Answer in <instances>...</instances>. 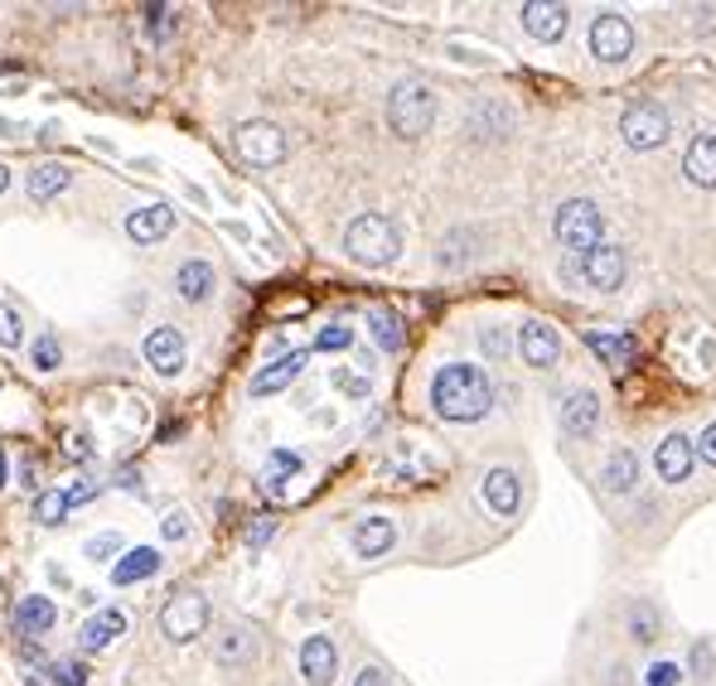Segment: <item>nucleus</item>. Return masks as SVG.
<instances>
[{"mask_svg": "<svg viewBox=\"0 0 716 686\" xmlns=\"http://www.w3.org/2000/svg\"><path fill=\"white\" fill-rule=\"evenodd\" d=\"M431 407L441 421H479L494 407V382L479 363H445L431 377Z\"/></svg>", "mask_w": 716, "mask_h": 686, "instance_id": "1", "label": "nucleus"}, {"mask_svg": "<svg viewBox=\"0 0 716 686\" xmlns=\"http://www.w3.org/2000/svg\"><path fill=\"white\" fill-rule=\"evenodd\" d=\"M344 252H349L358 266H387V262H397V252H402V232L387 213H358L349 228H344Z\"/></svg>", "mask_w": 716, "mask_h": 686, "instance_id": "2", "label": "nucleus"}, {"mask_svg": "<svg viewBox=\"0 0 716 686\" xmlns=\"http://www.w3.org/2000/svg\"><path fill=\"white\" fill-rule=\"evenodd\" d=\"M435 121V93L431 83H421V77H402V83L387 93V127L397 131L402 141H417L427 136Z\"/></svg>", "mask_w": 716, "mask_h": 686, "instance_id": "3", "label": "nucleus"}, {"mask_svg": "<svg viewBox=\"0 0 716 686\" xmlns=\"http://www.w3.org/2000/svg\"><path fill=\"white\" fill-rule=\"evenodd\" d=\"M552 228H557V242L576 256H590L600 246V238H606V218H600V208L590 204V198H566V204L557 208Z\"/></svg>", "mask_w": 716, "mask_h": 686, "instance_id": "4", "label": "nucleus"}, {"mask_svg": "<svg viewBox=\"0 0 716 686\" xmlns=\"http://www.w3.org/2000/svg\"><path fill=\"white\" fill-rule=\"evenodd\" d=\"M232 145H238V155L248 165H256V170H272V165L286 160V131L276 127V121H242L238 131H232Z\"/></svg>", "mask_w": 716, "mask_h": 686, "instance_id": "5", "label": "nucleus"}, {"mask_svg": "<svg viewBox=\"0 0 716 686\" xmlns=\"http://www.w3.org/2000/svg\"><path fill=\"white\" fill-rule=\"evenodd\" d=\"M208 628V600L199 590H179L165 600L160 610V634L170 638V643H194L199 634Z\"/></svg>", "mask_w": 716, "mask_h": 686, "instance_id": "6", "label": "nucleus"}, {"mask_svg": "<svg viewBox=\"0 0 716 686\" xmlns=\"http://www.w3.org/2000/svg\"><path fill=\"white\" fill-rule=\"evenodd\" d=\"M668 131H673V121H668V111L658 103H634V107H624V117H620V136H624V145H634V151H658V145L668 141Z\"/></svg>", "mask_w": 716, "mask_h": 686, "instance_id": "7", "label": "nucleus"}, {"mask_svg": "<svg viewBox=\"0 0 716 686\" xmlns=\"http://www.w3.org/2000/svg\"><path fill=\"white\" fill-rule=\"evenodd\" d=\"M590 53H596L600 63H624L634 53V25L624 15H596V25H590Z\"/></svg>", "mask_w": 716, "mask_h": 686, "instance_id": "8", "label": "nucleus"}, {"mask_svg": "<svg viewBox=\"0 0 716 686\" xmlns=\"http://www.w3.org/2000/svg\"><path fill=\"white\" fill-rule=\"evenodd\" d=\"M624 272H630V256H624V246L600 242L590 256H581V280H586L590 290H620L624 286Z\"/></svg>", "mask_w": 716, "mask_h": 686, "instance_id": "9", "label": "nucleus"}, {"mask_svg": "<svg viewBox=\"0 0 716 686\" xmlns=\"http://www.w3.org/2000/svg\"><path fill=\"white\" fill-rule=\"evenodd\" d=\"M518 353H523V363H528V368L547 373V368H557V358H562V339H557L552 324L523 320L518 324Z\"/></svg>", "mask_w": 716, "mask_h": 686, "instance_id": "10", "label": "nucleus"}, {"mask_svg": "<svg viewBox=\"0 0 716 686\" xmlns=\"http://www.w3.org/2000/svg\"><path fill=\"white\" fill-rule=\"evenodd\" d=\"M141 358L160 377H175L179 368H184V334L170 329V324H155V329L145 334V344H141Z\"/></svg>", "mask_w": 716, "mask_h": 686, "instance_id": "11", "label": "nucleus"}, {"mask_svg": "<svg viewBox=\"0 0 716 686\" xmlns=\"http://www.w3.org/2000/svg\"><path fill=\"white\" fill-rule=\"evenodd\" d=\"M175 232V208L170 204H145V208H131L127 213V238L136 246H155L160 238Z\"/></svg>", "mask_w": 716, "mask_h": 686, "instance_id": "12", "label": "nucleus"}, {"mask_svg": "<svg viewBox=\"0 0 716 686\" xmlns=\"http://www.w3.org/2000/svg\"><path fill=\"white\" fill-rule=\"evenodd\" d=\"M334 672H339V652L324 634H310L306 643H300V677L306 686H330Z\"/></svg>", "mask_w": 716, "mask_h": 686, "instance_id": "13", "label": "nucleus"}, {"mask_svg": "<svg viewBox=\"0 0 716 686\" xmlns=\"http://www.w3.org/2000/svg\"><path fill=\"white\" fill-rule=\"evenodd\" d=\"M654 465H658V479H664V483H682V479H692V465H697V445H692L688 435H678V431H673L664 445H658Z\"/></svg>", "mask_w": 716, "mask_h": 686, "instance_id": "14", "label": "nucleus"}, {"mask_svg": "<svg viewBox=\"0 0 716 686\" xmlns=\"http://www.w3.org/2000/svg\"><path fill=\"white\" fill-rule=\"evenodd\" d=\"M562 431L572 435V441H590V435L600 431V397L596 392H576V397H566Z\"/></svg>", "mask_w": 716, "mask_h": 686, "instance_id": "15", "label": "nucleus"}, {"mask_svg": "<svg viewBox=\"0 0 716 686\" xmlns=\"http://www.w3.org/2000/svg\"><path fill=\"white\" fill-rule=\"evenodd\" d=\"M523 29L542 44L562 39L566 35V5H557V0H528V5H523Z\"/></svg>", "mask_w": 716, "mask_h": 686, "instance_id": "16", "label": "nucleus"}, {"mask_svg": "<svg viewBox=\"0 0 716 686\" xmlns=\"http://www.w3.org/2000/svg\"><path fill=\"white\" fill-rule=\"evenodd\" d=\"M306 348H290L286 358H276V363H266L262 373L252 377V397H272V392H282V387H290V382L300 377V368H306Z\"/></svg>", "mask_w": 716, "mask_h": 686, "instance_id": "17", "label": "nucleus"}, {"mask_svg": "<svg viewBox=\"0 0 716 686\" xmlns=\"http://www.w3.org/2000/svg\"><path fill=\"white\" fill-rule=\"evenodd\" d=\"M214 286H218V276L204 256H189V262L175 272V290H179V300H189V305H204V300L214 296Z\"/></svg>", "mask_w": 716, "mask_h": 686, "instance_id": "18", "label": "nucleus"}, {"mask_svg": "<svg viewBox=\"0 0 716 686\" xmlns=\"http://www.w3.org/2000/svg\"><path fill=\"white\" fill-rule=\"evenodd\" d=\"M121 634H127V614L121 610H97L83 628H77V643H83V652H103V648L117 643Z\"/></svg>", "mask_w": 716, "mask_h": 686, "instance_id": "19", "label": "nucleus"}, {"mask_svg": "<svg viewBox=\"0 0 716 686\" xmlns=\"http://www.w3.org/2000/svg\"><path fill=\"white\" fill-rule=\"evenodd\" d=\"M397 542V527H393V517H363V522L354 527V551L363 561H373V556H387Z\"/></svg>", "mask_w": 716, "mask_h": 686, "instance_id": "20", "label": "nucleus"}, {"mask_svg": "<svg viewBox=\"0 0 716 686\" xmlns=\"http://www.w3.org/2000/svg\"><path fill=\"white\" fill-rule=\"evenodd\" d=\"M682 174H688L697 189H716V136L712 131H702V136L688 145V155H682Z\"/></svg>", "mask_w": 716, "mask_h": 686, "instance_id": "21", "label": "nucleus"}, {"mask_svg": "<svg viewBox=\"0 0 716 686\" xmlns=\"http://www.w3.org/2000/svg\"><path fill=\"white\" fill-rule=\"evenodd\" d=\"M69 184H73V170H69L63 160H44V165H35V170H29V179H25V189H29V198H35V204H49V198H59Z\"/></svg>", "mask_w": 716, "mask_h": 686, "instance_id": "22", "label": "nucleus"}, {"mask_svg": "<svg viewBox=\"0 0 716 686\" xmlns=\"http://www.w3.org/2000/svg\"><path fill=\"white\" fill-rule=\"evenodd\" d=\"M518 498H523L518 474H513V469H489L485 474V503L489 508H494L499 517H513L518 513Z\"/></svg>", "mask_w": 716, "mask_h": 686, "instance_id": "23", "label": "nucleus"}, {"mask_svg": "<svg viewBox=\"0 0 716 686\" xmlns=\"http://www.w3.org/2000/svg\"><path fill=\"white\" fill-rule=\"evenodd\" d=\"M155 570H160V551L136 546V551H127V556H117V566H111V585H141V580H151Z\"/></svg>", "mask_w": 716, "mask_h": 686, "instance_id": "24", "label": "nucleus"}, {"mask_svg": "<svg viewBox=\"0 0 716 686\" xmlns=\"http://www.w3.org/2000/svg\"><path fill=\"white\" fill-rule=\"evenodd\" d=\"M53 618H59V610H53L49 594H25L20 610H15V628L25 638H39V634H49V628H53Z\"/></svg>", "mask_w": 716, "mask_h": 686, "instance_id": "25", "label": "nucleus"}, {"mask_svg": "<svg viewBox=\"0 0 716 686\" xmlns=\"http://www.w3.org/2000/svg\"><path fill=\"white\" fill-rule=\"evenodd\" d=\"M634 483H640V455L634 449H614L606 459V469H600V489L606 493H630Z\"/></svg>", "mask_w": 716, "mask_h": 686, "instance_id": "26", "label": "nucleus"}, {"mask_svg": "<svg viewBox=\"0 0 716 686\" xmlns=\"http://www.w3.org/2000/svg\"><path fill=\"white\" fill-rule=\"evenodd\" d=\"M252 652H256V638L248 634V628H238V624L223 628L218 643H214V658L223 662V667H242V662H252Z\"/></svg>", "mask_w": 716, "mask_h": 686, "instance_id": "27", "label": "nucleus"}, {"mask_svg": "<svg viewBox=\"0 0 716 686\" xmlns=\"http://www.w3.org/2000/svg\"><path fill=\"white\" fill-rule=\"evenodd\" d=\"M513 131V111L509 107H499V103H489V107H475L469 111V136L475 141H499V136H509Z\"/></svg>", "mask_w": 716, "mask_h": 686, "instance_id": "28", "label": "nucleus"}, {"mask_svg": "<svg viewBox=\"0 0 716 686\" xmlns=\"http://www.w3.org/2000/svg\"><path fill=\"white\" fill-rule=\"evenodd\" d=\"M586 344H590V353H600V363H610V368H630L634 363V339L630 334H596L590 329Z\"/></svg>", "mask_w": 716, "mask_h": 686, "instance_id": "29", "label": "nucleus"}, {"mask_svg": "<svg viewBox=\"0 0 716 686\" xmlns=\"http://www.w3.org/2000/svg\"><path fill=\"white\" fill-rule=\"evenodd\" d=\"M300 469H306V465H300V455H290V449H276V455L266 459V469H262V489L272 493V498H282L286 483L296 479Z\"/></svg>", "mask_w": 716, "mask_h": 686, "instance_id": "30", "label": "nucleus"}, {"mask_svg": "<svg viewBox=\"0 0 716 686\" xmlns=\"http://www.w3.org/2000/svg\"><path fill=\"white\" fill-rule=\"evenodd\" d=\"M469 242H485V232H475V228H455L451 238L441 242V266H465V262H475L485 246H469Z\"/></svg>", "mask_w": 716, "mask_h": 686, "instance_id": "31", "label": "nucleus"}, {"mask_svg": "<svg viewBox=\"0 0 716 686\" xmlns=\"http://www.w3.org/2000/svg\"><path fill=\"white\" fill-rule=\"evenodd\" d=\"M69 508H73L69 489H44L39 498H35V517H39L44 527H59L63 517H69Z\"/></svg>", "mask_w": 716, "mask_h": 686, "instance_id": "32", "label": "nucleus"}, {"mask_svg": "<svg viewBox=\"0 0 716 686\" xmlns=\"http://www.w3.org/2000/svg\"><path fill=\"white\" fill-rule=\"evenodd\" d=\"M368 324H373V339L383 344L387 353H397V348H402V320H397V314L393 310H373V314H368Z\"/></svg>", "mask_w": 716, "mask_h": 686, "instance_id": "33", "label": "nucleus"}, {"mask_svg": "<svg viewBox=\"0 0 716 686\" xmlns=\"http://www.w3.org/2000/svg\"><path fill=\"white\" fill-rule=\"evenodd\" d=\"M29 363H35L39 373H53V368L63 363V348H59V339H53V334H39L35 348H29Z\"/></svg>", "mask_w": 716, "mask_h": 686, "instance_id": "34", "label": "nucleus"}, {"mask_svg": "<svg viewBox=\"0 0 716 686\" xmlns=\"http://www.w3.org/2000/svg\"><path fill=\"white\" fill-rule=\"evenodd\" d=\"M354 344V329L349 324H324V329L315 334V348L320 353H339V348H349Z\"/></svg>", "mask_w": 716, "mask_h": 686, "instance_id": "35", "label": "nucleus"}, {"mask_svg": "<svg viewBox=\"0 0 716 686\" xmlns=\"http://www.w3.org/2000/svg\"><path fill=\"white\" fill-rule=\"evenodd\" d=\"M20 339H25V324H20L15 305H5V300H0V348H15Z\"/></svg>", "mask_w": 716, "mask_h": 686, "instance_id": "36", "label": "nucleus"}, {"mask_svg": "<svg viewBox=\"0 0 716 686\" xmlns=\"http://www.w3.org/2000/svg\"><path fill=\"white\" fill-rule=\"evenodd\" d=\"M121 551V532H103V537H93V542L83 546V556H93V561H111Z\"/></svg>", "mask_w": 716, "mask_h": 686, "instance_id": "37", "label": "nucleus"}, {"mask_svg": "<svg viewBox=\"0 0 716 686\" xmlns=\"http://www.w3.org/2000/svg\"><path fill=\"white\" fill-rule=\"evenodd\" d=\"M630 628H634V638H640V643H654V610H648V604H634L630 610Z\"/></svg>", "mask_w": 716, "mask_h": 686, "instance_id": "38", "label": "nucleus"}, {"mask_svg": "<svg viewBox=\"0 0 716 686\" xmlns=\"http://www.w3.org/2000/svg\"><path fill=\"white\" fill-rule=\"evenodd\" d=\"M170 15H175L170 5H145V25H151V35H155V39L170 35Z\"/></svg>", "mask_w": 716, "mask_h": 686, "instance_id": "39", "label": "nucleus"}, {"mask_svg": "<svg viewBox=\"0 0 716 686\" xmlns=\"http://www.w3.org/2000/svg\"><path fill=\"white\" fill-rule=\"evenodd\" d=\"M53 682L59 686H87V667L83 662H59V667H53Z\"/></svg>", "mask_w": 716, "mask_h": 686, "instance_id": "40", "label": "nucleus"}, {"mask_svg": "<svg viewBox=\"0 0 716 686\" xmlns=\"http://www.w3.org/2000/svg\"><path fill=\"white\" fill-rule=\"evenodd\" d=\"M678 662H654V667H648V686H678Z\"/></svg>", "mask_w": 716, "mask_h": 686, "instance_id": "41", "label": "nucleus"}, {"mask_svg": "<svg viewBox=\"0 0 716 686\" xmlns=\"http://www.w3.org/2000/svg\"><path fill=\"white\" fill-rule=\"evenodd\" d=\"M479 348H485L489 358H503V348H509V339H503V329H479Z\"/></svg>", "mask_w": 716, "mask_h": 686, "instance_id": "42", "label": "nucleus"}, {"mask_svg": "<svg viewBox=\"0 0 716 686\" xmlns=\"http://www.w3.org/2000/svg\"><path fill=\"white\" fill-rule=\"evenodd\" d=\"M334 387L349 392V397H368V377H349V373H334Z\"/></svg>", "mask_w": 716, "mask_h": 686, "instance_id": "43", "label": "nucleus"}, {"mask_svg": "<svg viewBox=\"0 0 716 686\" xmlns=\"http://www.w3.org/2000/svg\"><path fill=\"white\" fill-rule=\"evenodd\" d=\"M697 455H702V459H707V465L716 469V421L707 425V431H702V441H697Z\"/></svg>", "mask_w": 716, "mask_h": 686, "instance_id": "44", "label": "nucleus"}, {"mask_svg": "<svg viewBox=\"0 0 716 686\" xmlns=\"http://www.w3.org/2000/svg\"><path fill=\"white\" fill-rule=\"evenodd\" d=\"M165 537H170V542H179V537H189L184 513H170V517H165Z\"/></svg>", "mask_w": 716, "mask_h": 686, "instance_id": "45", "label": "nucleus"}, {"mask_svg": "<svg viewBox=\"0 0 716 686\" xmlns=\"http://www.w3.org/2000/svg\"><path fill=\"white\" fill-rule=\"evenodd\" d=\"M354 686H387V672H378V667H363L358 672V682Z\"/></svg>", "mask_w": 716, "mask_h": 686, "instance_id": "46", "label": "nucleus"}, {"mask_svg": "<svg viewBox=\"0 0 716 686\" xmlns=\"http://www.w3.org/2000/svg\"><path fill=\"white\" fill-rule=\"evenodd\" d=\"M69 455H73V459H87V455H93V445H87V435H69Z\"/></svg>", "mask_w": 716, "mask_h": 686, "instance_id": "47", "label": "nucleus"}, {"mask_svg": "<svg viewBox=\"0 0 716 686\" xmlns=\"http://www.w3.org/2000/svg\"><path fill=\"white\" fill-rule=\"evenodd\" d=\"M93 493H97V483H73V489H69V498H73V503H87V498H93Z\"/></svg>", "mask_w": 716, "mask_h": 686, "instance_id": "48", "label": "nucleus"}, {"mask_svg": "<svg viewBox=\"0 0 716 686\" xmlns=\"http://www.w3.org/2000/svg\"><path fill=\"white\" fill-rule=\"evenodd\" d=\"M266 537H272V522H256V527H248V542H252V546H262Z\"/></svg>", "mask_w": 716, "mask_h": 686, "instance_id": "49", "label": "nucleus"}, {"mask_svg": "<svg viewBox=\"0 0 716 686\" xmlns=\"http://www.w3.org/2000/svg\"><path fill=\"white\" fill-rule=\"evenodd\" d=\"M10 483V459H5V449H0V489Z\"/></svg>", "mask_w": 716, "mask_h": 686, "instance_id": "50", "label": "nucleus"}, {"mask_svg": "<svg viewBox=\"0 0 716 686\" xmlns=\"http://www.w3.org/2000/svg\"><path fill=\"white\" fill-rule=\"evenodd\" d=\"M10 189V165H0V194Z\"/></svg>", "mask_w": 716, "mask_h": 686, "instance_id": "51", "label": "nucleus"}]
</instances>
